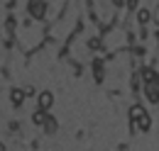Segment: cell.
<instances>
[{
	"label": "cell",
	"mask_w": 159,
	"mask_h": 151,
	"mask_svg": "<svg viewBox=\"0 0 159 151\" xmlns=\"http://www.w3.org/2000/svg\"><path fill=\"white\" fill-rule=\"evenodd\" d=\"M93 76H96V80H103V61L100 58L93 61Z\"/></svg>",
	"instance_id": "cell-8"
},
{
	"label": "cell",
	"mask_w": 159,
	"mask_h": 151,
	"mask_svg": "<svg viewBox=\"0 0 159 151\" xmlns=\"http://www.w3.org/2000/svg\"><path fill=\"white\" fill-rule=\"evenodd\" d=\"M44 129H47L49 134L57 132V119H54V117H49V119H47V124H44Z\"/></svg>",
	"instance_id": "cell-11"
},
{
	"label": "cell",
	"mask_w": 159,
	"mask_h": 151,
	"mask_svg": "<svg viewBox=\"0 0 159 151\" xmlns=\"http://www.w3.org/2000/svg\"><path fill=\"white\" fill-rule=\"evenodd\" d=\"M0 151H5V144H2V141H0Z\"/></svg>",
	"instance_id": "cell-14"
},
{
	"label": "cell",
	"mask_w": 159,
	"mask_h": 151,
	"mask_svg": "<svg viewBox=\"0 0 159 151\" xmlns=\"http://www.w3.org/2000/svg\"><path fill=\"white\" fill-rule=\"evenodd\" d=\"M149 17H152V15H149V10H147V7L137 10V22H139V24H147V22H149Z\"/></svg>",
	"instance_id": "cell-9"
},
{
	"label": "cell",
	"mask_w": 159,
	"mask_h": 151,
	"mask_svg": "<svg viewBox=\"0 0 159 151\" xmlns=\"http://www.w3.org/2000/svg\"><path fill=\"white\" fill-rule=\"evenodd\" d=\"M47 119H49V117H47L44 110H37V112L32 114V122H34V124H47Z\"/></svg>",
	"instance_id": "cell-7"
},
{
	"label": "cell",
	"mask_w": 159,
	"mask_h": 151,
	"mask_svg": "<svg viewBox=\"0 0 159 151\" xmlns=\"http://www.w3.org/2000/svg\"><path fill=\"white\" fill-rule=\"evenodd\" d=\"M137 5H139V0H127V7L130 10H137Z\"/></svg>",
	"instance_id": "cell-12"
},
{
	"label": "cell",
	"mask_w": 159,
	"mask_h": 151,
	"mask_svg": "<svg viewBox=\"0 0 159 151\" xmlns=\"http://www.w3.org/2000/svg\"><path fill=\"white\" fill-rule=\"evenodd\" d=\"M144 93L149 97V102H159V83H147L144 85Z\"/></svg>",
	"instance_id": "cell-3"
},
{
	"label": "cell",
	"mask_w": 159,
	"mask_h": 151,
	"mask_svg": "<svg viewBox=\"0 0 159 151\" xmlns=\"http://www.w3.org/2000/svg\"><path fill=\"white\" fill-rule=\"evenodd\" d=\"M144 114H147V112H144L142 105H132V107H130V119H132V122H139Z\"/></svg>",
	"instance_id": "cell-5"
},
{
	"label": "cell",
	"mask_w": 159,
	"mask_h": 151,
	"mask_svg": "<svg viewBox=\"0 0 159 151\" xmlns=\"http://www.w3.org/2000/svg\"><path fill=\"white\" fill-rule=\"evenodd\" d=\"M10 102H12L15 107H20L22 102H25V90H20V88H12V90H10Z\"/></svg>",
	"instance_id": "cell-4"
},
{
	"label": "cell",
	"mask_w": 159,
	"mask_h": 151,
	"mask_svg": "<svg viewBox=\"0 0 159 151\" xmlns=\"http://www.w3.org/2000/svg\"><path fill=\"white\" fill-rule=\"evenodd\" d=\"M54 105V93H49V90H42L39 95H37V110H49Z\"/></svg>",
	"instance_id": "cell-2"
},
{
	"label": "cell",
	"mask_w": 159,
	"mask_h": 151,
	"mask_svg": "<svg viewBox=\"0 0 159 151\" xmlns=\"http://www.w3.org/2000/svg\"><path fill=\"white\" fill-rule=\"evenodd\" d=\"M142 78H144V83H159V76L152 71V68H144L142 71Z\"/></svg>",
	"instance_id": "cell-6"
},
{
	"label": "cell",
	"mask_w": 159,
	"mask_h": 151,
	"mask_svg": "<svg viewBox=\"0 0 159 151\" xmlns=\"http://www.w3.org/2000/svg\"><path fill=\"white\" fill-rule=\"evenodd\" d=\"M27 7H30V15L34 19H44V15H47V0H30Z\"/></svg>",
	"instance_id": "cell-1"
},
{
	"label": "cell",
	"mask_w": 159,
	"mask_h": 151,
	"mask_svg": "<svg viewBox=\"0 0 159 151\" xmlns=\"http://www.w3.org/2000/svg\"><path fill=\"white\" fill-rule=\"evenodd\" d=\"M113 2H115V5H118V7H120V5H122V0H113Z\"/></svg>",
	"instance_id": "cell-13"
},
{
	"label": "cell",
	"mask_w": 159,
	"mask_h": 151,
	"mask_svg": "<svg viewBox=\"0 0 159 151\" xmlns=\"http://www.w3.org/2000/svg\"><path fill=\"white\" fill-rule=\"evenodd\" d=\"M137 124H139V129H142V132H147V129H149V127H152V119H149V114H144V117H142V119H139Z\"/></svg>",
	"instance_id": "cell-10"
}]
</instances>
